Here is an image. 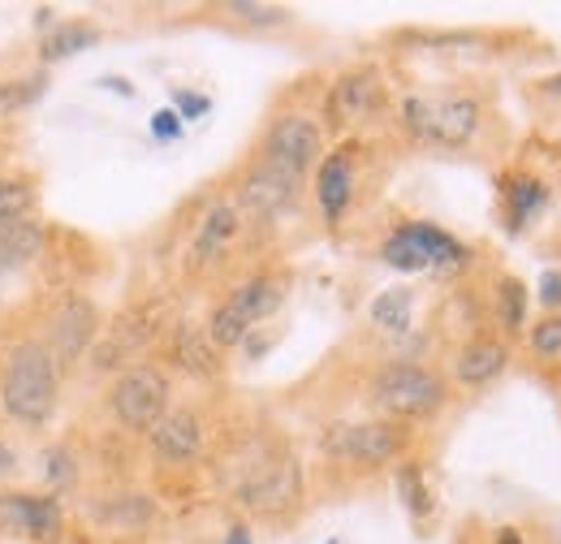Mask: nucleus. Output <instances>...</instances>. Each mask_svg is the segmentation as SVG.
<instances>
[{"mask_svg": "<svg viewBox=\"0 0 561 544\" xmlns=\"http://www.w3.org/2000/svg\"><path fill=\"white\" fill-rule=\"evenodd\" d=\"M61 407V359L39 338H22L0 363V410L18 428H48Z\"/></svg>", "mask_w": 561, "mask_h": 544, "instance_id": "nucleus-1", "label": "nucleus"}, {"mask_svg": "<svg viewBox=\"0 0 561 544\" xmlns=\"http://www.w3.org/2000/svg\"><path fill=\"white\" fill-rule=\"evenodd\" d=\"M402 126H407V135L427 147H467L480 135V100H471V95H407Z\"/></svg>", "mask_w": 561, "mask_h": 544, "instance_id": "nucleus-2", "label": "nucleus"}, {"mask_svg": "<svg viewBox=\"0 0 561 544\" xmlns=\"http://www.w3.org/2000/svg\"><path fill=\"white\" fill-rule=\"evenodd\" d=\"M445 381L420 363H389L371 381V407L389 419H427L445 407Z\"/></svg>", "mask_w": 561, "mask_h": 544, "instance_id": "nucleus-3", "label": "nucleus"}, {"mask_svg": "<svg viewBox=\"0 0 561 544\" xmlns=\"http://www.w3.org/2000/svg\"><path fill=\"white\" fill-rule=\"evenodd\" d=\"M169 376L156 367V363H130L126 372L113 376L104 403H108V415L126 428V432H151L164 410H169Z\"/></svg>", "mask_w": 561, "mask_h": 544, "instance_id": "nucleus-4", "label": "nucleus"}, {"mask_svg": "<svg viewBox=\"0 0 561 544\" xmlns=\"http://www.w3.org/2000/svg\"><path fill=\"white\" fill-rule=\"evenodd\" d=\"M320 450L329 458L354 463V467H385V463L402 458L407 432L398 423H385V419H371V423H333V428H324Z\"/></svg>", "mask_w": 561, "mask_h": 544, "instance_id": "nucleus-5", "label": "nucleus"}, {"mask_svg": "<svg viewBox=\"0 0 561 544\" xmlns=\"http://www.w3.org/2000/svg\"><path fill=\"white\" fill-rule=\"evenodd\" d=\"M260 160L285 169L289 178H307L320 160H324V131L307 117V113H285L268 126L264 147H260Z\"/></svg>", "mask_w": 561, "mask_h": 544, "instance_id": "nucleus-6", "label": "nucleus"}, {"mask_svg": "<svg viewBox=\"0 0 561 544\" xmlns=\"http://www.w3.org/2000/svg\"><path fill=\"white\" fill-rule=\"evenodd\" d=\"M298 497H302V472H298V463H294L289 454H268V458H260V463L242 476V484H238V501H242L251 514H264V519L285 514Z\"/></svg>", "mask_w": 561, "mask_h": 544, "instance_id": "nucleus-7", "label": "nucleus"}, {"mask_svg": "<svg viewBox=\"0 0 561 544\" xmlns=\"http://www.w3.org/2000/svg\"><path fill=\"white\" fill-rule=\"evenodd\" d=\"M0 532L31 544H53L66 532V506L57 492H4Z\"/></svg>", "mask_w": 561, "mask_h": 544, "instance_id": "nucleus-8", "label": "nucleus"}, {"mask_svg": "<svg viewBox=\"0 0 561 544\" xmlns=\"http://www.w3.org/2000/svg\"><path fill=\"white\" fill-rule=\"evenodd\" d=\"M100 338V311L91 298L82 294H61L53 307H48V320H44V345L61 359V367L82 359Z\"/></svg>", "mask_w": 561, "mask_h": 544, "instance_id": "nucleus-9", "label": "nucleus"}, {"mask_svg": "<svg viewBox=\"0 0 561 544\" xmlns=\"http://www.w3.org/2000/svg\"><path fill=\"white\" fill-rule=\"evenodd\" d=\"M298 178H289L285 169L277 165H268V160H255L251 169H247V178H242V186H238V204L247 207L251 216H260V220H273L280 216L285 207L298 200Z\"/></svg>", "mask_w": 561, "mask_h": 544, "instance_id": "nucleus-10", "label": "nucleus"}, {"mask_svg": "<svg viewBox=\"0 0 561 544\" xmlns=\"http://www.w3.org/2000/svg\"><path fill=\"white\" fill-rule=\"evenodd\" d=\"M156 333H160V329H156V316H151L147 307L126 311L113 329H104V333L95 338V345H91V367H95V372H122V363L135 359Z\"/></svg>", "mask_w": 561, "mask_h": 544, "instance_id": "nucleus-11", "label": "nucleus"}, {"mask_svg": "<svg viewBox=\"0 0 561 544\" xmlns=\"http://www.w3.org/2000/svg\"><path fill=\"white\" fill-rule=\"evenodd\" d=\"M380 100H385L380 73L367 66L351 69V73H342V78L333 82V91H329V117H333V126H354V122L371 117V113L380 109Z\"/></svg>", "mask_w": 561, "mask_h": 544, "instance_id": "nucleus-12", "label": "nucleus"}, {"mask_svg": "<svg viewBox=\"0 0 561 544\" xmlns=\"http://www.w3.org/2000/svg\"><path fill=\"white\" fill-rule=\"evenodd\" d=\"M147 437H151V454L160 463H191L204 450V419L186 407H169Z\"/></svg>", "mask_w": 561, "mask_h": 544, "instance_id": "nucleus-13", "label": "nucleus"}, {"mask_svg": "<svg viewBox=\"0 0 561 544\" xmlns=\"http://www.w3.org/2000/svg\"><path fill=\"white\" fill-rule=\"evenodd\" d=\"M351 200H354V151L351 147H337V151H329L316 165V204H320V216L329 225H337L346 216Z\"/></svg>", "mask_w": 561, "mask_h": 544, "instance_id": "nucleus-14", "label": "nucleus"}, {"mask_svg": "<svg viewBox=\"0 0 561 544\" xmlns=\"http://www.w3.org/2000/svg\"><path fill=\"white\" fill-rule=\"evenodd\" d=\"M505 363H510V350H505L501 341L476 338L454 354V376H458V385H467V389H484V385H492V381L505 372Z\"/></svg>", "mask_w": 561, "mask_h": 544, "instance_id": "nucleus-15", "label": "nucleus"}, {"mask_svg": "<svg viewBox=\"0 0 561 544\" xmlns=\"http://www.w3.org/2000/svg\"><path fill=\"white\" fill-rule=\"evenodd\" d=\"M251 329L260 325V320H268L273 311H277L280 303H285V281L273 276V272H260V276H247L229 298H225Z\"/></svg>", "mask_w": 561, "mask_h": 544, "instance_id": "nucleus-16", "label": "nucleus"}, {"mask_svg": "<svg viewBox=\"0 0 561 544\" xmlns=\"http://www.w3.org/2000/svg\"><path fill=\"white\" fill-rule=\"evenodd\" d=\"M173 363L199 381H211L220 376V350L211 345V338L204 333V325H178L173 329V345H169Z\"/></svg>", "mask_w": 561, "mask_h": 544, "instance_id": "nucleus-17", "label": "nucleus"}, {"mask_svg": "<svg viewBox=\"0 0 561 544\" xmlns=\"http://www.w3.org/2000/svg\"><path fill=\"white\" fill-rule=\"evenodd\" d=\"M238 238V207L233 204H211L204 212V220H199V229H195V260L199 264H216L225 251H229V242Z\"/></svg>", "mask_w": 561, "mask_h": 544, "instance_id": "nucleus-18", "label": "nucleus"}, {"mask_svg": "<svg viewBox=\"0 0 561 544\" xmlns=\"http://www.w3.org/2000/svg\"><path fill=\"white\" fill-rule=\"evenodd\" d=\"M91 44H100V26H91V22H82V18L57 22V26L39 39V69L61 66V61H70L78 53H87Z\"/></svg>", "mask_w": 561, "mask_h": 544, "instance_id": "nucleus-19", "label": "nucleus"}, {"mask_svg": "<svg viewBox=\"0 0 561 544\" xmlns=\"http://www.w3.org/2000/svg\"><path fill=\"white\" fill-rule=\"evenodd\" d=\"M44 247H48V225L39 216H31L0 234V269H26L44 256Z\"/></svg>", "mask_w": 561, "mask_h": 544, "instance_id": "nucleus-20", "label": "nucleus"}, {"mask_svg": "<svg viewBox=\"0 0 561 544\" xmlns=\"http://www.w3.org/2000/svg\"><path fill=\"white\" fill-rule=\"evenodd\" d=\"M367 316H371L376 329L402 338V333L411 329V316H415V290H407V285H389V290H380V294L371 298Z\"/></svg>", "mask_w": 561, "mask_h": 544, "instance_id": "nucleus-21", "label": "nucleus"}, {"mask_svg": "<svg viewBox=\"0 0 561 544\" xmlns=\"http://www.w3.org/2000/svg\"><path fill=\"white\" fill-rule=\"evenodd\" d=\"M39 216V191L31 178H18V173H0V234Z\"/></svg>", "mask_w": 561, "mask_h": 544, "instance_id": "nucleus-22", "label": "nucleus"}, {"mask_svg": "<svg viewBox=\"0 0 561 544\" xmlns=\"http://www.w3.org/2000/svg\"><path fill=\"white\" fill-rule=\"evenodd\" d=\"M151 514H156V506L139 492H117V497L91 501V519H100L104 528H142Z\"/></svg>", "mask_w": 561, "mask_h": 544, "instance_id": "nucleus-23", "label": "nucleus"}, {"mask_svg": "<svg viewBox=\"0 0 561 544\" xmlns=\"http://www.w3.org/2000/svg\"><path fill=\"white\" fill-rule=\"evenodd\" d=\"M48 91V69H35V73H13V78H0V122L35 109Z\"/></svg>", "mask_w": 561, "mask_h": 544, "instance_id": "nucleus-24", "label": "nucleus"}, {"mask_svg": "<svg viewBox=\"0 0 561 544\" xmlns=\"http://www.w3.org/2000/svg\"><path fill=\"white\" fill-rule=\"evenodd\" d=\"M411 234H415V242H420L423 256H427V269H462L467 264V247L454 234H445L440 225L411 220Z\"/></svg>", "mask_w": 561, "mask_h": 544, "instance_id": "nucleus-25", "label": "nucleus"}, {"mask_svg": "<svg viewBox=\"0 0 561 544\" xmlns=\"http://www.w3.org/2000/svg\"><path fill=\"white\" fill-rule=\"evenodd\" d=\"M39 476H44V492H57V497L78 484V458L66 441H57L39 454Z\"/></svg>", "mask_w": 561, "mask_h": 544, "instance_id": "nucleus-26", "label": "nucleus"}, {"mask_svg": "<svg viewBox=\"0 0 561 544\" xmlns=\"http://www.w3.org/2000/svg\"><path fill=\"white\" fill-rule=\"evenodd\" d=\"M398 497H402L407 514L420 519V523L436 510V497H432V488H427V479H423L420 463H402V467H398Z\"/></svg>", "mask_w": 561, "mask_h": 544, "instance_id": "nucleus-27", "label": "nucleus"}, {"mask_svg": "<svg viewBox=\"0 0 561 544\" xmlns=\"http://www.w3.org/2000/svg\"><path fill=\"white\" fill-rule=\"evenodd\" d=\"M380 260H385L389 269H398V272H423V269H427V256H423V247L415 242L411 225H402V229H393V234L385 238Z\"/></svg>", "mask_w": 561, "mask_h": 544, "instance_id": "nucleus-28", "label": "nucleus"}, {"mask_svg": "<svg viewBox=\"0 0 561 544\" xmlns=\"http://www.w3.org/2000/svg\"><path fill=\"white\" fill-rule=\"evenodd\" d=\"M545 204H549V191L536 178H514L510 182V229H523Z\"/></svg>", "mask_w": 561, "mask_h": 544, "instance_id": "nucleus-29", "label": "nucleus"}, {"mask_svg": "<svg viewBox=\"0 0 561 544\" xmlns=\"http://www.w3.org/2000/svg\"><path fill=\"white\" fill-rule=\"evenodd\" d=\"M496 316L505 329H523V316H527V285L518 276H501L496 281Z\"/></svg>", "mask_w": 561, "mask_h": 544, "instance_id": "nucleus-30", "label": "nucleus"}, {"mask_svg": "<svg viewBox=\"0 0 561 544\" xmlns=\"http://www.w3.org/2000/svg\"><path fill=\"white\" fill-rule=\"evenodd\" d=\"M225 13H233V18H242L247 26H285L294 13L289 9H280V4H255V0H229L225 4Z\"/></svg>", "mask_w": 561, "mask_h": 544, "instance_id": "nucleus-31", "label": "nucleus"}, {"mask_svg": "<svg viewBox=\"0 0 561 544\" xmlns=\"http://www.w3.org/2000/svg\"><path fill=\"white\" fill-rule=\"evenodd\" d=\"M531 350H536L540 359H558L561 354V316H549V320H540V325L531 329Z\"/></svg>", "mask_w": 561, "mask_h": 544, "instance_id": "nucleus-32", "label": "nucleus"}, {"mask_svg": "<svg viewBox=\"0 0 561 544\" xmlns=\"http://www.w3.org/2000/svg\"><path fill=\"white\" fill-rule=\"evenodd\" d=\"M208 109H211V100L208 95H199V91H178V95H173V113L182 117V126L208 117Z\"/></svg>", "mask_w": 561, "mask_h": 544, "instance_id": "nucleus-33", "label": "nucleus"}, {"mask_svg": "<svg viewBox=\"0 0 561 544\" xmlns=\"http://www.w3.org/2000/svg\"><path fill=\"white\" fill-rule=\"evenodd\" d=\"M182 131H186V126H182V117H178L173 109H160V113L151 117V138H156V143H178Z\"/></svg>", "mask_w": 561, "mask_h": 544, "instance_id": "nucleus-34", "label": "nucleus"}, {"mask_svg": "<svg viewBox=\"0 0 561 544\" xmlns=\"http://www.w3.org/2000/svg\"><path fill=\"white\" fill-rule=\"evenodd\" d=\"M540 303L545 307H561V269H549L540 276Z\"/></svg>", "mask_w": 561, "mask_h": 544, "instance_id": "nucleus-35", "label": "nucleus"}, {"mask_svg": "<svg viewBox=\"0 0 561 544\" xmlns=\"http://www.w3.org/2000/svg\"><path fill=\"white\" fill-rule=\"evenodd\" d=\"M220 544H255V541H251V528L247 523H229V532H225Z\"/></svg>", "mask_w": 561, "mask_h": 544, "instance_id": "nucleus-36", "label": "nucleus"}, {"mask_svg": "<svg viewBox=\"0 0 561 544\" xmlns=\"http://www.w3.org/2000/svg\"><path fill=\"white\" fill-rule=\"evenodd\" d=\"M13 467H18V454H13V450H9L4 441H0V479L13 476Z\"/></svg>", "mask_w": 561, "mask_h": 544, "instance_id": "nucleus-37", "label": "nucleus"}, {"mask_svg": "<svg viewBox=\"0 0 561 544\" xmlns=\"http://www.w3.org/2000/svg\"><path fill=\"white\" fill-rule=\"evenodd\" d=\"M100 87H108V91H117V95H126V100L135 95V87H130L126 78H113V73H108V78H100Z\"/></svg>", "mask_w": 561, "mask_h": 544, "instance_id": "nucleus-38", "label": "nucleus"}, {"mask_svg": "<svg viewBox=\"0 0 561 544\" xmlns=\"http://www.w3.org/2000/svg\"><path fill=\"white\" fill-rule=\"evenodd\" d=\"M53 26H57V13H53V9H35V31H44V35H48Z\"/></svg>", "mask_w": 561, "mask_h": 544, "instance_id": "nucleus-39", "label": "nucleus"}, {"mask_svg": "<svg viewBox=\"0 0 561 544\" xmlns=\"http://www.w3.org/2000/svg\"><path fill=\"white\" fill-rule=\"evenodd\" d=\"M496 544H523V536H518L514 528H501V532H496Z\"/></svg>", "mask_w": 561, "mask_h": 544, "instance_id": "nucleus-40", "label": "nucleus"}, {"mask_svg": "<svg viewBox=\"0 0 561 544\" xmlns=\"http://www.w3.org/2000/svg\"><path fill=\"white\" fill-rule=\"evenodd\" d=\"M545 91H549V95H558V100H561V73H558V78H549V82H545Z\"/></svg>", "mask_w": 561, "mask_h": 544, "instance_id": "nucleus-41", "label": "nucleus"}, {"mask_svg": "<svg viewBox=\"0 0 561 544\" xmlns=\"http://www.w3.org/2000/svg\"><path fill=\"white\" fill-rule=\"evenodd\" d=\"M329 544H342V541H329Z\"/></svg>", "mask_w": 561, "mask_h": 544, "instance_id": "nucleus-42", "label": "nucleus"}]
</instances>
